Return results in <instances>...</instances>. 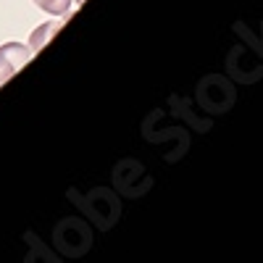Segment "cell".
<instances>
[{
	"label": "cell",
	"mask_w": 263,
	"mask_h": 263,
	"mask_svg": "<svg viewBox=\"0 0 263 263\" xmlns=\"http://www.w3.org/2000/svg\"><path fill=\"white\" fill-rule=\"evenodd\" d=\"M32 58V50L21 42H6L0 45V87H3L18 69H24Z\"/></svg>",
	"instance_id": "6da1fadb"
},
{
	"label": "cell",
	"mask_w": 263,
	"mask_h": 263,
	"mask_svg": "<svg viewBox=\"0 0 263 263\" xmlns=\"http://www.w3.org/2000/svg\"><path fill=\"white\" fill-rule=\"evenodd\" d=\"M61 27H63V21H48V24L34 27V32L29 34V50H32V53L42 50V48H45V42H48L50 37H55V34H58V29H61Z\"/></svg>",
	"instance_id": "7a4b0ae2"
},
{
	"label": "cell",
	"mask_w": 263,
	"mask_h": 263,
	"mask_svg": "<svg viewBox=\"0 0 263 263\" xmlns=\"http://www.w3.org/2000/svg\"><path fill=\"white\" fill-rule=\"evenodd\" d=\"M34 6H37L40 11L50 13V16H66V13L71 11L74 0H34Z\"/></svg>",
	"instance_id": "3957f363"
},
{
	"label": "cell",
	"mask_w": 263,
	"mask_h": 263,
	"mask_svg": "<svg viewBox=\"0 0 263 263\" xmlns=\"http://www.w3.org/2000/svg\"><path fill=\"white\" fill-rule=\"evenodd\" d=\"M84 3V0H74V6H82Z\"/></svg>",
	"instance_id": "277c9868"
}]
</instances>
